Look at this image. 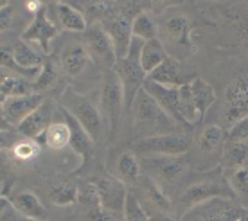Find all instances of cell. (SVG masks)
<instances>
[{"label":"cell","mask_w":248,"mask_h":221,"mask_svg":"<svg viewBox=\"0 0 248 221\" xmlns=\"http://www.w3.org/2000/svg\"><path fill=\"white\" fill-rule=\"evenodd\" d=\"M101 25L105 27V31L108 32V36L112 38V43H113V47H115V52H117V60L124 58V56L128 54L130 43H131V40H133L131 20H128L124 15L113 13L112 16H108Z\"/></svg>","instance_id":"19"},{"label":"cell","mask_w":248,"mask_h":221,"mask_svg":"<svg viewBox=\"0 0 248 221\" xmlns=\"http://www.w3.org/2000/svg\"><path fill=\"white\" fill-rule=\"evenodd\" d=\"M99 108L106 124V139L112 141L119 124L123 121L124 111H126L123 85H121L119 76L113 72L112 68L106 72L105 85H103V90H101Z\"/></svg>","instance_id":"5"},{"label":"cell","mask_w":248,"mask_h":221,"mask_svg":"<svg viewBox=\"0 0 248 221\" xmlns=\"http://www.w3.org/2000/svg\"><path fill=\"white\" fill-rule=\"evenodd\" d=\"M144 90L155 99L162 110L173 119L174 124L189 128L180 113V90H178V86H166V85H160V83H155V81L151 79H146Z\"/></svg>","instance_id":"15"},{"label":"cell","mask_w":248,"mask_h":221,"mask_svg":"<svg viewBox=\"0 0 248 221\" xmlns=\"http://www.w3.org/2000/svg\"><path fill=\"white\" fill-rule=\"evenodd\" d=\"M7 4H9V0H0V7H7Z\"/></svg>","instance_id":"50"},{"label":"cell","mask_w":248,"mask_h":221,"mask_svg":"<svg viewBox=\"0 0 248 221\" xmlns=\"http://www.w3.org/2000/svg\"><path fill=\"white\" fill-rule=\"evenodd\" d=\"M227 141H229V131L223 126L207 124L200 131V135L196 137V146H198V151L202 153V157H211V158H216L217 162H221Z\"/></svg>","instance_id":"20"},{"label":"cell","mask_w":248,"mask_h":221,"mask_svg":"<svg viewBox=\"0 0 248 221\" xmlns=\"http://www.w3.org/2000/svg\"><path fill=\"white\" fill-rule=\"evenodd\" d=\"M68 4L74 6L85 16L88 25L103 24L108 16L113 15L110 2H106V0H68Z\"/></svg>","instance_id":"25"},{"label":"cell","mask_w":248,"mask_h":221,"mask_svg":"<svg viewBox=\"0 0 248 221\" xmlns=\"http://www.w3.org/2000/svg\"><path fill=\"white\" fill-rule=\"evenodd\" d=\"M47 13H49L50 20L60 27V31L85 32L88 29V22L85 20V16L68 2L49 4Z\"/></svg>","instance_id":"21"},{"label":"cell","mask_w":248,"mask_h":221,"mask_svg":"<svg viewBox=\"0 0 248 221\" xmlns=\"http://www.w3.org/2000/svg\"><path fill=\"white\" fill-rule=\"evenodd\" d=\"M93 182L99 190L101 207L117 214H124V205H126L130 189L126 187L123 180H119L115 174H101V176H95Z\"/></svg>","instance_id":"14"},{"label":"cell","mask_w":248,"mask_h":221,"mask_svg":"<svg viewBox=\"0 0 248 221\" xmlns=\"http://www.w3.org/2000/svg\"><path fill=\"white\" fill-rule=\"evenodd\" d=\"M234 221H248V209L247 207H243V210L236 216V220Z\"/></svg>","instance_id":"48"},{"label":"cell","mask_w":248,"mask_h":221,"mask_svg":"<svg viewBox=\"0 0 248 221\" xmlns=\"http://www.w3.org/2000/svg\"><path fill=\"white\" fill-rule=\"evenodd\" d=\"M219 166L225 173L248 167V141H227Z\"/></svg>","instance_id":"26"},{"label":"cell","mask_w":248,"mask_h":221,"mask_svg":"<svg viewBox=\"0 0 248 221\" xmlns=\"http://www.w3.org/2000/svg\"><path fill=\"white\" fill-rule=\"evenodd\" d=\"M130 111L133 113V131L137 141L162 133H171L174 128L173 119L162 110L158 103L144 88L137 94Z\"/></svg>","instance_id":"1"},{"label":"cell","mask_w":248,"mask_h":221,"mask_svg":"<svg viewBox=\"0 0 248 221\" xmlns=\"http://www.w3.org/2000/svg\"><path fill=\"white\" fill-rule=\"evenodd\" d=\"M124 220L126 221H151V214L144 209L139 196L130 189L128 198H126V205H124Z\"/></svg>","instance_id":"36"},{"label":"cell","mask_w":248,"mask_h":221,"mask_svg":"<svg viewBox=\"0 0 248 221\" xmlns=\"http://www.w3.org/2000/svg\"><path fill=\"white\" fill-rule=\"evenodd\" d=\"M9 198V196H7ZM15 209L25 218H32V220H45L47 218V210L45 205L42 203L40 196L32 190H20L15 196L9 198Z\"/></svg>","instance_id":"24"},{"label":"cell","mask_w":248,"mask_h":221,"mask_svg":"<svg viewBox=\"0 0 248 221\" xmlns=\"http://www.w3.org/2000/svg\"><path fill=\"white\" fill-rule=\"evenodd\" d=\"M42 151V144L38 141H32V139H24V141L13 144L11 147V155L20 162H27V160L36 158Z\"/></svg>","instance_id":"38"},{"label":"cell","mask_w":248,"mask_h":221,"mask_svg":"<svg viewBox=\"0 0 248 221\" xmlns=\"http://www.w3.org/2000/svg\"><path fill=\"white\" fill-rule=\"evenodd\" d=\"M169 56L171 54L166 49L164 42H162L160 38H155V40H149V42L144 43L142 54H140V65H142V68L149 76L156 67H160Z\"/></svg>","instance_id":"28"},{"label":"cell","mask_w":248,"mask_h":221,"mask_svg":"<svg viewBox=\"0 0 248 221\" xmlns=\"http://www.w3.org/2000/svg\"><path fill=\"white\" fill-rule=\"evenodd\" d=\"M239 32H241L243 42L248 45V22H239Z\"/></svg>","instance_id":"46"},{"label":"cell","mask_w":248,"mask_h":221,"mask_svg":"<svg viewBox=\"0 0 248 221\" xmlns=\"http://www.w3.org/2000/svg\"><path fill=\"white\" fill-rule=\"evenodd\" d=\"M78 194H79V182H58L49 189V196L52 203L68 207L78 202Z\"/></svg>","instance_id":"33"},{"label":"cell","mask_w":248,"mask_h":221,"mask_svg":"<svg viewBox=\"0 0 248 221\" xmlns=\"http://www.w3.org/2000/svg\"><path fill=\"white\" fill-rule=\"evenodd\" d=\"M0 209H2V221H45V220H32V218H25L15 209V205L7 196H2L0 200Z\"/></svg>","instance_id":"41"},{"label":"cell","mask_w":248,"mask_h":221,"mask_svg":"<svg viewBox=\"0 0 248 221\" xmlns=\"http://www.w3.org/2000/svg\"><path fill=\"white\" fill-rule=\"evenodd\" d=\"M225 174H227L232 189L236 192V196L248 202V167L234 169V171H229L225 173Z\"/></svg>","instance_id":"39"},{"label":"cell","mask_w":248,"mask_h":221,"mask_svg":"<svg viewBox=\"0 0 248 221\" xmlns=\"http://www.w3.org/2000/svg\"><path fill=\"white\" fill-rule=\"evenodd\" d=\"M78 203H81L85 209H93V207H99V190L97 185L92 180H83L79 182V194H78Z\"/></svg>","instance_id":"37"},{"label":"cell","mask_w":248,"mask_h":221,"mask_svg":"<svg viewBox=\"0 0 248 221\" xmlns=\"http://www.w3.org/2000/svg\"><path fill=\"white\" fill-rule=\"evenodd\" d=\"M60 68H62V65H58L56 60H54L52 56H47V58H45V62H44V65H42V70H40V74H38L36 78H34V81H32V85H31L32 92L42 94V92H45V90L52 88V86L56 85V81H58Z\"/></svg>","instance_id":"32"},{"label":"cell","mask_w":248,"mask_h":221,"mask_svg":"<svg viewBox=\"0 0 248 221\" xmlns=\"http://www.w3.org/2000/svg\"><path fill=\"white\" fill-rule=\"evenodd\" d=\"M189 86H191L192 99H194V103H196L200 117H202V121H203L207 110H209V108L214 105V101H216V92H214V88H212L211 83L203 81L202 78H194V79L189 83Z\"/></svg>","instance_id":"30"},{"label":"cell","mask_w":248,"mask_h":221,"mask_svg":"<svg viewBox=\"0 0 248 221\" xmlns=\"http://www.w3.org/2000/svg\"><path fill=\"white\" fill-rule=\"evenodd\" d=\"M92 58L88 54L85 43H70L65 49L62 50V56H60V65H62L63 72L70 76V78H76L79 76L85 67L88 65Z\"/></svg>","instance_id":"23"},{"label":"cell","mask_w":248,"mask_h":221,"mask_svg":"<svg viewBox=\"0 0 248 221\" xmlns=\"http://www.w3.org/2000/svg\"><path fill=\"white\" fill-rule=\"evenodd\" d=\"M133 192L139 196L144 209L148 210L149 214H171L173 212V203L169 200L168 192L162 189L155 180L146 174L139 178Z\"/></svg>","instance_id":"13"},{"label":"cell","mask_w":248,"mask_h":221,"mask_svg":"<svg viewBox=\"0 0 248 221\" xmlns=\"http://www.w3.org/2000/svg\"><path fill=\"white\" fill-rule=\"evenodd\" d=\"M151 221H176L171 214H151Z\"/></svg>","instance_id":"47"},{"label":"cell","mask_w":248,"mask_h":221,"mask_svg":"<svg viewBox=\"0 0 248 221\" xmlns=\"http://www.w3.org/2000/svg\"><path fill=\"white\" fill-rule=\"evenodd\" d=\"M196 76L194 74H187L182 67L180 60H176L173 56H169L166 62L162 63L160 67H156L153 72L148 76V79L160 83L166 86H182L191 83Z\"/></svg>","instance_id":"22"},{"label":"cell","mask_w":248,"mask_h":221,"mask_svg":"<svg viewBox=\"0 0 248 221\" xmlns=\"http://www.w3.org/2000/svg\"><path fill=\"white\" fill-rule=\"evenodd\" d=\"M131 29H133V36L140 38L144 42H149V40H155V38L160 36L156 22L146 11H140L135 18L131 20Z\"/></svg>","instance_id":"34"},{"label":"cell","mask_w":248,"mask_h":221,"mask_svg":"<svg viewBox=\"0 0 248 221\" xmlns=\"http://www.w3.org/2000/svg\"><path fill=\"white\" fill-rule=\"evenodd\" d=\"M192 22L186 15H173L169 16L160 31V40L164 42L166 49H171L174 52H178L176 60H184L187 56L194 52V45L191 40V31H192Z\"/></svg>","instance_id":"8"},{"label":"cell","mask_w":248,"mask_h":221,"mask_svg":"<svg viewBox=\"0 0 248 221\" xmlns=\"http://www.w3.org/2000/svg\"><path fill=\"white\" fill-rule=\"evenodd\" d=\"M142 174L153 178L162 189L173 185L182 174L187 171V158L182 157H166V155H153V157H140Z\"/></svg>","instance_id":"7"},{"label":"cell","mask_w":248,"mask_h":221,"mask_svg":"<svg viewBox=\"0 0 248 221\" xmlns=\"http://www.w3.org/2000/svg\"><path fill=\"white\" fill-rule=\"evenodd\" d=\"M221 111L229 129L248 115V78H237L227 86Z\"/></svg>","instance_id":"12"},{"label":"cell","mask_w":248,"mask_h":221,"mask_svg":"<svg viewBox=\"0 0 248 221\" xmlns=\"http://www.w3.org/2000/svg\"><path fill=\"white\" fill-rule=\"evenodd\" d=\"M230 141H248V115L229 129Z\"/></svg>","instance_id":"42"},{"label":"cell","mask_w":248,"mask_h":221,"mask_svg":"<svg viewBox=\"0 0 248 221\" xmlns=\"http://www.w3.org/2000/svg\"><path fill=\"white\" fill-rule=\"evenodd\" d=\"M243 210L236 200L229 198H212L187 210L180 221H234L236 216Z\"/></svg>","instance_id":"10"},{"label":"cell","mask_w":248,"mask_h":221,"mask_svg":"<svg viewBox=\"0 0 248 221\" xmlns=\"http://www.w3.org/2000/svg\"><path fill=\"white\" fill-rule=\"evenodd\" d=\"M186 0H149V7L155 15H160V13L168 11L169 7H176L182 6Z\"/></svg>","instance_id":"43"},{"label":"cell","mask_w":248,"mask_h":221,"mask_svg":"<svg viewBox=\"0 0 248 221\" xmlns=\"http://www.w3.org/2000/svg\"><path fill=\"white\" fill-rule=\"evenodd\" d=\"M52 119H54V105L49 101H44L31 115L25 117L16 126V129L24 139H32V141H38L42 144V137L45 135V131L52 124Z\"/></svg>","instance_id":"16"},{"label":"cell","mask_w":248,"mask_h":221,"mask_svg":"<svg viewBox=\"0 0 248 221\" xmlns=\"http://www.w3.org/2000/svg\"><path fill=\"white\" fill-rule=\"evenodd\" d=\"M31 90L32 86L27 85V81H24L22 76H13V74L6 72L2 74V81H0V97H2V101L31 94Z\"/></svg>","instance_id":"35"},{"label":"cell","mask_w":248,"mask_h":221,"mask_svg":"<svg viewBox=\"0 0 248 221\" xmlns=\"http://www.w3.org/2000/svg\"><path fill=\"white\" fill-rule=\"evenodd\" d=\"M68 144H70V128H68L67 121L65 119L63 121H52L49 129L42 137V146L60 151L63 147H67Z\"/></svg>","instance_id":"31"},{"label":"cell","mask_w":248,"mask_h":221,"mask_svg":"<svg viewBox=\"0 0 248 221\" xmlns=\"http://www.w3.org/2000/svg\"><path fill=\"white\" fill-rule=\"evenodd\" d=\"M144 40L133 36L130 43V49H128V54L117 60L115 67L112 68L113 72L119 76L121 79V85H123L124 90V105H126V111L131 110V105L135 101L137 94L144 88V83L148 79V74L140 65V54H142V47H144Z\"/></svg>","instance_id":"3"},{"label":"cell","mask_w":248,"mask_h":221,"mask_svg":"<svg viewBox=\"0 0 248 221\" xmlns=\"http://www.w3.org/2000/svg\"><path fill=\"white\" fill-rule=\"evenodd\" d=\"M0 24H2V31H6V29H9V27H11V24H13V9L9 6L0 9Z\"/></svg>","instance_id":"44"},{"label":"cell","mask_w":248,"mask_h":221,"mask_svg":"<svg viewBox=\"0 0 248 221\" xmlns=\"http://www.w3.org/2000/svg\"><path fill=\"white\" fill-rule=\"evenodd\" d=\"M83 43H85L93 63L105 67L106 70L115 67L117 52H115V47L112 43V38L108 36V32L105 31V27L101 24L88 25V29L85 31V42Z\"/></svg>","instance_id":"11"},{"label":"cell","mask_w":248,"mask_h":221,"mask_svg":"<svg viewBox=\"0 0 248 221\" xmlns=\"http://www.w3.org/2000/svg\"><path fill=\"white\" fill-rule=\"evenodd\" d=\"M24 7L27 13H31L32 16L36 15V13H40L42 9H44V2L42 0H24Z\"/></svg>","instance_id":"45"},{"label":"cell","mask_w":248,"mask_h":221,"mask_svg":"<svg viewBox=\"0 0 248 221\" xmlns=\"http://www.w3.org/2000/svg\"><path fill=\"white\" fill-rule=\"evenodd\" d=\"M11 54L15 58V62L24 68H38L42 67L45 62L44 56L40 54L38 50L32 49L31 43L25 42L24 38H20V40H16V42L13 43Z\"/></svg>","instance_id":"29"},{"label":"cell","mask_w":248,"mask_h":221,"mask_svg":"<svg viewBox=\"0 0 248 221\" xmlns=\"http://www.w3.org/2000/svg\"><path fill=\"white\" fill-rule=\"evenodd\" d=\"M60 101H62L60 106H63L65 110L70 111L83 124V128L90 133L93 142H101V139H103L106 131V124L99 106L95 105L92 99H88L83 94H78L70 86L65 88V92L62 94Z\"/></svg>","instance_id":"4"},{"label":"cell","mask_w":248,"mask_h":221,"mask_svg":"<svg viewBox=\"0 0 248 221\" xmlns=\"http://www.w3.org/2000/svg\"><path fill=\"white\" fill-rule=\"evenodd\" d=\"M42 2H47V4H58V2H68V0H42Z\"/></svg>","instance_id":"49"},{"label":"cell","mask_w":248,"mask_h":221,"mask_svg":"<svg viewBox=\"0 0 248 221\" xmlns=\"http://www.w3.org/2000/svg\"><path fill=\"white\" fill-rule=\"evenodd\" d=\"M216 2H225V0H216Z\"/></svg>","instance_id":"51"},{"label":"cell","mask_w":248,"mask_h":221,"mask_svg":"<svg viewBox=\"0 0 248 221\" xmlns=\"http://www.w3.org/2000/svg\"><path fill=\"white\" fill-rule=\"evenodd\" d=\"M115 176L119 180H123L126 185H133L139 182V178L142 176V164H140V157L135 151H123L117 160L115 166Z\"/></svg>","instance_id":"27"},{"label":"cell","mask_w":248,"mask_h":221,"mask_svg":"<svg viewBox=\"0 0 248 221\" xmlns=\"http://www.w3.org/2000/svg\"><path fill=\"white\" fill-rule=\"evenodd\" d=\"M58 34H60V27L50 20L47 7H44L42 11L32 16V22L22 32V38L29 43H38L44 52H49L50 40H54Z\"/></svg>","instance_id":"17"},{"label":"cell","mask_w":248,"mask_h":221,"mask_svg":"<svg viewBox=\"0 0 248 221\" xmlns=\"http://www.w3.org/2000/svg\"><path fill=\"white\" fill-rule=\"evenodd\" d=\"M212 198H229V200L237 198L225 171H211L207 174V178L198 180V182L189 185L178 198L176 212L180 210L182 218L187 210H191L192 207H196L200 203L209 202Z\"/></svg>","instance_id":"2"},{"label":"cell","mask_w":248,"mask_h":221,"mask_svg":"<svg viewBox=\"0 0 248 221\" xmlns=\"http://www.w3.org/2000/svg\"><path fill=\"white\" fill-rule=\"evenodd\" d=\"M191 137L184 133H162V135L146 137L131 146L139 157H153V155H166V157H182L191 149Z\"/></svg>","instance_id":"6"},{"label":"cell","mask_w":248,"mask_h":221,"mask_svg":"<svg viewBox=\"0 0 248 221\" xmlns=\"http://www.w3.org/2000/svg\"><path fill=\"white\" fill-rule=\"evenodd\" d=\"M45 101L42 94L31 92L25 95H18V97H11L2 101V119L7 124H15L18 126L27 115H31L32 111L36 110L38 106Z\"/></svg>","instance_id":"18"},{"label":"cell","mask_w":248,"mask_h":221,"mask_svg":"<svg viewBox=\"0 0 248 221\" xmlns=\"http://www.w3.org/2000/svg\"><path fill=\"white\" fill-rule=\"evenodd\" d=\"M58 111L62 113V117L67 121L68 128H70V144L68 146L72 147V151L81 158V164L76 169L74 174H81V173L87 171V167L92 166L93 157H95V142H93V139L90 137L87 129L83 128V124L70 111L65 110L63 106H60Z\"/></svg>","instance_id":"9"},{"label":"cell","mask_w":248,"mask_h":221,"mask_svg":"<svg viewBox=\"0 0 248 221\" xmlns=\"http://www.w3.org/2000/svg\"><path fill=\"white\" fill-rule=\"evenodd\" d=\"M83 221H126L124 214H117L112 210L105 209V207H93V209H87V214L83 218Z\"/></svg>","instance_id":"40"}]
</instances>
